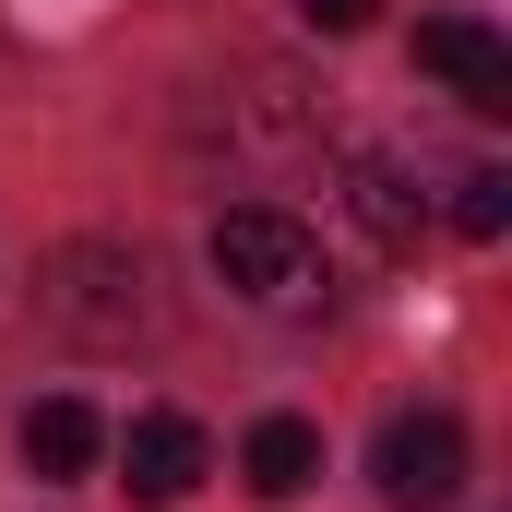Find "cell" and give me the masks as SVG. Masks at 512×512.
I'll return each instance as SVG.
<instances>
[{
  "instance_id": "obj_1",
  "label": "cell",
  "mask_w": 512,
  "mask_h": 512,
  "mask_svg": "<svg viewBox=\"0 0 512 512\" xmlns=\"http://www.w3.org/2000/svg\"><path fill=\"white\" fill-rule=\"evenodd\" d=\"M203 262H215V286H239L251 310H310L334 274H322V239L286 215V203H227L215 215V239H203Z\"/></svg>"
},
{
  "instance_id": "obj_2",
  "label": "cell",
  "mask_w": 512,
  "mask_h": 512,
  "mask_svg": "<svg viewBox=\"0 0 512 512\" xmlns=\"http://www.w3.org/2000/svg\"><path fill=\"white\" fill-rule=\"evenodd\" d=\"M370 489H382L393 512H441L465 489V417H453V405H405L382 441H370Z\"/></svg>"
},
{
  "instance_id": "obj_3",
  "label": "cell",
  "mask_w": 512,
  "mask_h": 512,
  "mask_svg": "<svg viewBox=\"0 0 512 512\" xmlns=\"http://www.w3.org/2000/svg\"><path fill=\"white\" fill-rule=\"evenodd\" d=\"M215 477V441H203V417H179V405H143L120 429V489L143 512H179L191 489Z\"/></svg>"
},
{
  "instance_id": "obj_4",
  "label": "cell",
  "mask_w": 512,
  "mask_h": 512,
  "mask_svg": "<svg viewBox=\"0 0 512 512\" xmlns=\"http://www.w3.org/2000/svg\"><path fill=\"white\" fill-rule=\"evenodd\" d=\"M417 72H441L477 120H501V108H512V36H501V24H477V12H429V24H417Z\"/></svg>"
},
{
  "instance_id": "obj_5",
  "label": "cell",
  "mask_w": 512,
  "mask_h": 512,
  "mask_svg": "<svg viewBox=\"0 0 512 512\" xmlns=\"http://www.w3.org/2000/svg\"><path fill=\"white\" fill-rule=\"evenodd\" d=\"M96 453H108V417H96L84 393H48V405H24V477H36V489H72V477H96Z\"/></svg>"
},
{
  "instance_id": "obj_6",
  "label": "cell",
  "mask_w": 512,
  "mask_h": 512,
  "mask_svg": "<svg viewBox=\"0 0 512 512\" xmlns=\"http://www.w3.org/2000/svg\"><path fill=\"white\" fill-rule=\"evenodd\" d=\"M239 489L251 501H310L322 489V429L310 417H262L251 441H239Z\"/></svg>"
},
{
  "instance_id": "obj_7",
  "label": "cell",
  "mask_w": 512,
  "mask_h": 512,
  "mask_svg": "<svg viewBox=\"0 0 512 512\" xmlns=\"http://www.w3.org/2000/svg\"><path fill=\"white\" fill-rule=\"evenodd\" d=\"M346 203H358V227H370L382 251H417V227H429V203H417V179H405L393 155H358V167H346Z\"/></svg>"
},
{
  "instance_id": "obj_8",
  "label": "cell",
  "mask_w": 512,
  "mask_h": 512,
  "mask_svg": "<svg viewBox=\"0 0 512 512\" xmlns=\"http://www.w3.org/2000/svg\"><path fill=\"white\" fill-rule=\"evenodd\" d=\"M453 227H465V239H501V227H512V167L453 179Z\"/></svg>"
},
{
  "instance_id": "obj_9",
  "label": "cell",
  "mask_w": 512,
  "mask_h": 512,
  "mask_svg": "<svg viewBox=\"0 0 512 512\" xmlns=\"http://www.w3.org/2000/svg\"><path fill=\"white\" fill-rule=\"evenodd\" d=\"M370 12H382V0H298V24H310V36H358Z\"/></svg>"
}]
</instances>
